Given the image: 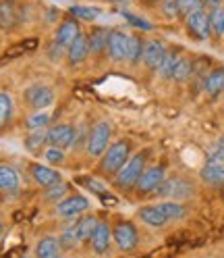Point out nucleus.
<instances>
[{
	"label": "nucleus",
	"instance_id": "nucleus-1",
	"mask_svg": "<svg viewBox=\"0 0 224 258\" xmlns=\"http://www.w3.org/2000/svg\"><path fill=\"white\" fill-rule=\"evenodd\" d=\"M150 150H141L137 154H133L129 160L125 163V167L115 175V185L121 189H131L135 187V183L139 181V177L146 171V163H148Z\"/></svg>",
	"mask_w": 224,
	"mask_h": 258
},
{
	"label": "nucleus",
	"instance_id": "nucleus-2",
	"mask_svg": "<svg viewBox=\"0 0 224 258\" xmlns=\"http://www.w3.org/2000/svg\"><path fill=\"white\" fill-rule=\"evenodd\" d=\"M129 158H131V142L119 140V142L112 144V146H108V150L104 152V158L100 163V171L106 175H117Z\"/></svg>",
	"mask_w": 224,
	"mask_h": 258
},
{
	"label": "nucleus",
	"instance_id": "nucleus-3",
	"mask_svg": "<svg viewBox=\"0 0 224 258\" xmlns=\"http://www.w3.org/2000/svg\"><path fill=\"white\" fill-rule=\"evenodd\" d=\"M154 196L179 202L183 198L193 196V183H191L189 179H185V177H170V179H164L162 183H160V187L154 191Z\"/></svg>",
	"mask_w": 224,
	"mask_h": 258
},
{
	"label": "nucleus",
	"instance_id": "nucleus-4",
	"mask_svg": "<svg viewBox=\"0 0 224 258\" xmlns=\"http://www.w3.org/2000/svg\"><path fill=\"white\" fill-rule=\"evenodd\" d=\"M110 136H112V127L108 121H100L91 127V132L87 136V154L89 156H102L108 146H110Z\"/></svg>",
	"mask_w": 224,
	"mask_h": 258
},
{
	"label": "nucleus",
	"instance_id": "nucleus-5",
	"mask_svg": "<svg viewBox=\"0 0 224 258\" xmlns=\"http://www.w3.org/2000/svg\"><path fill=\"white\" fill-rule=\"evenodd\" d=\"M77 138V129L71 123H58L46 129V144L50 148H71Z\"/></svg>",
	"mask_w": 224,
	"mask_h": 258
},
{
	"label": "nucleus",
	"instance_id": "nucleus-6",
	"mask_svg": "<svg viewBox=\"0 0 224 258\" xmlns=\"http://www.w3.org/2000/svg\"><path fill=\"white\" fill-rule=\"evenodd\" d=\"M112 239L121 252H133L139 244V233L131 221H119L112 227Z\"/></svg>",
	"mask_w": 224,
	"mask_h": 258
},
{
	"label": "nucleus",
	"instance_id": "nucleus-7",
	"mask_svg": "<svg viewBox=\"0 0 224 258\" xmlns=\"http://www.w3.org/2000/svg\"><path fill=\"white\" fill-rule=\"evenodd\" d=\"M129 46H131V34H127L123 29H110L106 52L112 60L115 62L129 60Z\"/></svg>",
	"mask_w": 224,
	"mask_h": 258
},
{
	"label": "nucleus",
	"instance_id": "nucleus-8",
	"mask_svg": "<svg viewBox=\"0 0 224 258\" xmlns=\"http://www.w3.org/2000/svg\"><path fill=\"white\" fill-rule=\"evenodd\" d=\"M164 179H166L164 165H152L139 177V181L135 183V191L139 194V196H148V194H154Z\"/></svg>",
	"mask_w": 224,
	"mask_h": 258
},
{
	"label": "nucleus",
	"instance_id": "nucleus-9",
	"mask_svg": "<svg viewBox=\"0 0 224 258\" xmlns=\"http://www.w3.org/2000/svg\"><path fill=\"white\" fill-rule=\"evenodd\" d=\"M89 211V200L83 196V194H73L69 198H62L56 204V215L60 219H75L81 217Z\"/></svg>",
	"mask_w": 224,
	"mask_h": 258
},
{
	"label": "nucleus",
	"instance_id": "nucleus-10",
	"mask_svg": "<svg viewBox=\"0 0 224 258\" xmlns=\"http://www.w3.org/2000/svg\"><path fill=\"white\" fill-rule=\"evenodd\" d=\"M25 102L36 112L46 110V108H50L52 102H54V92H52V88H48V86L36 84V86H31V88L25 90Z\"/></svg>",
	"mask_w": 224,
	"mask_h": 258
},
{
	"label": "nucleus",
	"instance_id": "nucleus-11",
	"mask_svg": "<svg viewBox=\"0 0 224 258\" xmlns=\"http://www.w3.org/2000/svg\"><path fill=\"white\" fill-rule=\"evenodd\" d=\"M166 52H168V48H166V44L162 40H150V42L143 44L141 60H143V64H146L148 69L158 71L160 64H162V60H164V56H166Z\"/></svg>",
	"mask_w": 224,
	"mask_h": 258
},
{
	"label": "nucleus",
	"instance_id": "nucleus-12",
	"mask_svg": "<svg viewBox=\"0 0 224 258\" xmlns=\"http://www.w3.org/2000/svg\"><path fill=\"white\" fill-rule=\"evenodd\" d=\"M187 31L195 40H207L212 36V29H210V15H207L203 9L189 15L187 17Z\"/></svg>",
	"mask_w": 224,
	"mask_h": 258
},
{
	"label": "nucleus",
	"instance_id": "nucleus-13",
	"mask_svg": "<svg viewBox=\"0 0 224 258\" xmlns=\"http://www.w3.org/2000/svg\"><path fill=\"white\" fill-rule=\"evenodd\" d=\"M29 173L34 177V181L42 187H52L56 183L62 181V177L56 169H52L50 165H40V163H31L29 165Z\"/></svg>",
	"mask_w": 224,
	"mask_h": 258
},
{
	"label": "nucleus",
	"instance_id": "nucleus-14",
	"mask_svg": "<svg viewBox=\"0 0 224 258\" xmlns=\"http://www.w3.org/2000/svg\"><path fill=\"white\" fill-rule=\"evenodd\" d=\"M81 34V27L75 19H67L62 21L58 27H56V34H54V44L58 48H69L77 38Z\"/></svg>",
	"mask_w": 224,
	"mask_h": 258
},
{
	"label": "nucleus",
	"instance_id": "nucleus-15",
	"mask_svg": "<svg viewBox=\"0 0 224 258\" xmlns=\"http://www.w3.org/2000/svg\"><path fill=\"white\" fill-rule=\"evenodd\" d=\"M89 244H91V250L95 254H106L110 250V244H112V229L108 223H98V227L93 229L91 237H89Z\"/></svg>",
	"mask_w": 224,
	"mask_h": 258
},
{
	"label": "nucleus",
	"instance_id": "nucleus-16",
	"mask_svg": "<svg viewBox=\"0 0 224 258\" xmlns=\"http://www.w3.org/2000/svg\"><path fill=\"white\" fill-rule=\"evenodd\" d=\"M89 56V42H87V36L79 34V38L67 48V62L71 64V67H77V64L85 62V58Z\"/></svg>",
	"mask_w": 224,
	"mask_h": 258
},
{
	"label": "nucleus",
	"instance_id": "nucleus-17",
	"mask_svg": "<svg viewBox=\"0 0 224 258\" xmlns=\"http://www.w3.org/2000/svg\"><path fill=\"white\" fill-rule=\"evenodd\" d=\"M137 217L148 225V227H154V229H160L164 227L166 223H170L166 219V215L162 213V208H160V204H148V206H141L137 211Z\"/></svg>",
	"mask_w": 224,
	"mask_h": 258
},
{
	"label": "nucleus",
	"instance_id": "nucleus-18",
	"mask_svg": "<svg viewBox=\"0 0 224 258\" xmlns=\"http://www.w3.org/2000/svg\"><path fill=\"white\" fill-rule=\"evenodd\" d=\"M62 248L58 244V237L54 235H44L36 244V258H60Z\"/></svg>",
	"mask_w": 224,
	"mask_h": 258
},
{
	"label": "nucleus",
	"instance_id": "nucleus-19",
	"mask_svg": "<svg viewBox=\"0 0 224 258\" xmlns=\"http://www.w3.org/2000/svg\"><path fill=\"white\" fill-rule=\"evenodd\" d=\"M21 185V175L13 165L0 163V191H17Z\"/></svg>",
	"mask_w": 224,
	"mask_h": 258
},
{
	"label": "nucleus",
	"instance_id": "nucleus-20",
	"mask_svg": "<svg viewBox=\"0 0 224 258\" xmlns=\"http://www.w3.org/2000/svg\"><path fill=\"white\" fill-rule=\"evenodd\" d=\"M203 90L207 96H218L224 92V67H216L212 71H207L203 77Z\"/></svg>",
	"mask_w": 224,
	"mask_h": 258
},
{
	"label": "nucleus",
	"instance_id": "nucleus-21",
	"mask_svg": "<svg viewBox=\"0 0 224 258\" xmlns=\"http://www.w3.org/2000/svg\"><path fill=\"white\" fill-rule=\"evenodd\" d=\"M108 36H110V29H104V27H93L87 36V42H89V52L91 54H104L106 48H108Z\"/></svg>",
	"mask_w": 224,
	"mask_h": 258
},
{
	"label": "nucleus",
	"instance_id": "nucleus-22",
	"mask_svg": "<svg viewBox=\"0 0 224 258\" xmlns=\"http://www.w3.org/2000/svg\"><path fill=\"white\" fill-rule=\"evenodd\" d=\"M98 219H95L93 215H81L79 217L77 223H73V229L77 233V239H79V244H83V241H89L93 229L98 227Z\"/></svg>",
	"mask_w": 224,
	"mask_h": 258
},
{
	"label": "nucleus",
	"instance_id": "nucleus-23",
	"mask_svg": "<svg viewBox=\"0 0 224 258\" xmlns=\"http://www.w3.org/2000/svg\"><path fill=\"white\" fill-rule=\"evenodd\" d=\"M193 67H195L193 58L187 56V54H181L179 60H177V64H174V69H172L170 79H174V82H179V84L187 82V79L193 75Z\"/></svg>",
	"mask_w": 224,
	"mask_h": 258
},
{
	"label": "nucleus",
	"instance_id": "nucleus-24",
	"mask_svg": "<svg viewBox=\"0 0 224 258\" xmlns=\"http://www.w3.org/2000/svg\"><path fill=\"white\" fill-rule=\"evenodd\" d=\"M201 179L210 185H222L224 183V165H218V163H212L207 160L201 169Z\"/></svg>",
	"mask_w": 224,
	"mask_h": 258
},
{
	"label": "nucleus",
	"instance_id": "nucleus-25",
	"mask_svg": "<svg viewBox=\"0 0 224 258\" xmlns=\"http://www.w3.org/2000/svg\"><path fill=\"white\" fill-rule=\"evenodd\" d=\"M15 25H17V5L13 0H3L0 3V27L9 31Z\"/></svg>",
	"mask_w": 224,
	"mask_h": 258
},
{
	"label": "nucleus",
	"instance_id": "nucleus-26",
	"mask_svg": "<svg viewBox=\"0 0 224 258\" xmlns=\"http://www.w3.org/2000/svg\"><path fill=\"white\" fill-rule=\"evenodd\" d=\"M15 115V102L9 92H0V129L7 127Z\"/></svg>",
	"mask_w": 224,
	"mask_h": 258
},
{
	"label": "nucleus",
	"instance_id": "nucleus-27",
	"mask_svg": "<svg viewBox=\"0 0 224 258\" xmlns=\"http://www.w3.org/2000/svg\"><path fill=\"white\" fill-rule=\"evenodd\" d=\"M210 29L214 38H222L224 36V5L216 7L210 13Z\"/></svg>",
	"mask_w": 224,
	"mask_h": 258
},
{
	"label": "nucleus",
	"instance_id": "nucleus-28",
	"mask_svg": "<svg viewBox=\"0 0 224 258\" xmlns=\"http://www.w3.org/2000/svg\"><path fill=\"white\" fill-rule=\"evenodd\" d=\"M174 5H177V15L179 17H189V15H193L197 11L203 9V0H174Z\"/></svg>",
	"mask_w": 224,
	"mask_h": 258
},
{
	"label": "nucleus",
	"instance_id": "nucleus-29",
	"mask_svg": "<svg viewBox=\"0 0 224 258\" xmlns=\"http://www.w3.org/2000/svg\"><path fill=\"white\" fill-rule=\"evenodd\" d=\"M160 208H162V213L166 215L168 221H179L185 217V206L181 202H172V200H164L160 202Z\"/></svg>",
	"mask_w": 224,
	"mask_h": 258
},
{
	"label": "nucleus",
	"instance_id": "nucleus-30",
	"mask_svg": "<svg viewBox=\"0 0 224 258\" xmlns=\"http://www.w3.org/2000/svg\"><path fill=\"white\" fill-rule=\"evenodd\" d=\"M48 125H50V112L48 110H40L27 119V129H31V132H44Z\"/></svg>",
	"mask_w": 224,
	"mask_h": 258
},
{
	"label": "nucleus",
	"instance_id": "nucleus-31",
	"mask_svg": "<svg viewBox=\"0 0 224 258\" xmlns=\"http://www.w3.org/2000/svg\"><path fill=\"white\" fill-rule=\"evenodd\" d=\"M58 244H60L62 252H71V250H75L79 246V239H77V233L73 229V225H69V227L58 235Z\"/></svg>",
	"mask_w": 224,
	"mask_h": 258
},
{
	"label": "nucleus",
	"instance_id": "nucleus-32",
	"mask_svg": "<svg viewBox=\"0 0 224 258\" xmlns=\"http://www.w3.org/2000/svg\"><path fill=\"white\" fill-rule=\"evenodd\" d=\"M179 56H181V52H179V50H168V52H166V56H164L162 64H160V69H158V73L162 75L164 79H170L172 69H174V64H177Z\"/></svg>",
	"mask_w": 224,
	"mask_h": 258
},
{
	"label": "nucleus",
	"instance_id": "nucleus-33",
	"mask_svg": "<svg viewBox=\"0 0 224 258\" xmlns=\"http://www.w3.org/2000/svg\"><path fill=\"white\" fill-rule=\"evenodd\" d=\"M71 15L79 21H95L100 17V9L93 7H71Z\"/></svg>",
	"mask_w": 224,
	"mask_h": 258
},
{
	"label": "nucleus",
	"instance_id": "nucleus-34",
	"mask_svg": "<svg viewBox=\"0 0 224 258\" xmlns=\"http://www.w3.org/2000/svg\"><path fill=\"white\" fill-rule=\"evenodd\" d=\"M42 146H46V129H44V132H34L31 136L25 138V148L29 152L38 154L42 150Z\"/></svg>",
	"mask_w": 224,
	"mask_h": 258
},
{
	"label": "nucleus",
	"instance_id": "nucleus-35",
	"mask_svg": "<svg viewBox=\"0 0 224 258\" xmlns=\"http://www.w3.org/2000/svg\"><path fill=\"white\" fill-rule=\"evenodd\" d=\"M48 191L44 194V198L48 200V202H60L62 200V196L67 194V189H69V185L65 183V181H60V183H56V185H52V187H46Z\"/></svg>",
	"mask_w": 224,
	"mask_h": 258
},
{
	"label": "nucleus",
	"instance_id": "nucleus-36",
	"mask_svg": "<svg viewBox=\"0 0 224 258\" xmlns=\"http://www.w3.org/2000/svg\"><path fill=\"white\" fill-rule=\"evenodd\" d=\"M44 158H46V165H52V167H60L65 163V150L60 148H46L44 150Z\"/></svg>",
	"mask_w": 224,
	"mask_h": 258
},
{
	"label": "nucleus",
	"instance_id": "nucleus-37",
	"mask_svg": "<svg viewBox=\"0 0 224 258\" xmlns=\"http://www.w3.org/2000/svg\"><path fill=\"white\" fill-rule=\"evenodd\" d=\"M123 17L129 21L131 25H135L137 29H146V31H150L154 25L148 21V19H141V17H137V15H133V13H123Z\"/></svg>",
	"mask_w": 224,
	"mask_h": 258
},
{
	"label": "nucleus",
	"instance_id": "nucleus-38",
	"mask_svg": "<svg viewBox=\"0 0 224 258\" xmlns=\"http://www.w3.org/2000/svg\"><path fill=\"white\" fill-rule=\"evenodd\" d=\"M164 15H166L168 19L179 17V15H177V5H174V0H166V5H164Z\"/></svg>",
	"mask_w": 224,
	"mask_h": 258
},
{
	"label": "nucleus",
	"instance_id": "nucleus-39",
	"mask_svg": "<svg viewBox=\"0 0 224 258\" xmlns=\"http://www.w3.org/2000/svg\"><path fill=\"white\" fill-rule=\"evenodd\" d=\"M222 3H224V0H203V5H207V7H222Z\"/></svg>",
	"mask_w": 224,
	"mask_h": 258
},
{
	"label": "nucleus",
	"instance_id": "nucleus-40",
	"mask_svg": "<svg viewBox=\"0 0 224 258\" xmlns=\"http://www.w3.org/2000/svg\"><path fill=\"white\" fill-rule=\"evenodd\" d=\"M216 148H218V150H220V152L224 154V138H220V140H218V144H216Z\"/></svg>",
	"mask_w": 224,
	"mask_h": 258
},
{
	"label": "nucleus",
	"instance_id": "nucleus-41",
	"mask_svg": "<svg viewBox=\"0 0 224 258\" xmlns=\"http://www.w3.org/2000/svg\"><path fill=\"white\" fill-rule=\"evenodd\" d=\"M3 233H5V225H3V221H0V237H3Z\"/></svg>",
	"mask_w": 224,
	"mask_h": 258
}]
</instances>
